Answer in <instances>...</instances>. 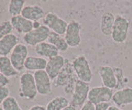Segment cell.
<instances>
[{"mask_svg":"<svg viewBox=\"0 0 132 110\" xmlns=\"http://www.w3.org/2000/svg\"><path fill=\"white\" fill-rule=\"evenodd\" d=\"M47 41L49 43H51L54 46H55L60 52H65L68 51V44L66 42L64 37H63L60 34H57L54 32H51Z\"/></svg>","mask_w":132,"mask_h":110,"instance_id":"7402d4cb","label":"cell"},{"mask_svg":"<svg viewBox=\"0 0 132 110\" xmlns=\"http://www.w3.org/2000/svg\"><path fill=\"white\" fill-rule=\"evenodd\" d=\"M20 96L27 100H32L36 97L37 89L36 86V82L34 75L31 73L26 72L20 77Z\"/></svg>","mask_w":132,"mask_h":110,"instance_id":"3957f363","label":"cell"},{"mask_svg":"<svg viewBox=\"0 0 132 110\" xmlns=\"http://www.w3.org/2000/svg\"><path fill=\"white\" fill-rule=\"evenodd\" d=\"M63 110H77V108H74L73 106H72V105H69L68 107H66L65 108H64Z\"/></svg>","mask_w":132,"mask_h":110,"instance_id":"836d02e7","label":"cell"},{"mask_svg":"<svg viewBox=\"0 0 132 110\" xmlns=\"http://www.w3.org/2000/svg\"><path fill=\"white\" fill-rule=\"evenodd\" d=\"M113 103L117 107L129 105L132 104V88L126 87L122 89L117 90L113 93L112 99Z\"/></svg>","mask_w":132,"mask_h":110,"instance_id":"9a60e30c","label":"cell"},{"mask_svg":"<svg viewBox=\"0 0 132 110\" xmlns=\"http://www.w3.org/2000/svg\"><path fill=\"white\" fill-rule=\"evenodd\" d=\"M73 68L78 79L86 83H90L93 80V72L88 59L84 56H78L72 61Z\"/></svg>","mask_w":132,"mask_h":110,"instance_id":"277c9868","label":"cell"},{"mask_svg":"<svg viewBox=\"0 0 132 110\" xmlns=\"http://www.w3.org/2000/svg\"><path fill=\"white\" fill-rule=\"evenodd\" d=\"M78 80V77L74 72L72 62L66 60L63 69L60 72L59 75L55 80V87H64V92L66 95H72L75 84Z\"/></svg>","mask_w":132,"mask_h":110,"instance_id":"6da1fadb","label":"cell"},{"mask_svg":"<svg viewBox=\"0 0 132 110\" xmlns=\"http://www.w3.org/2000/svg\"><path fill=\"white\" fill-rule=\"evenodd\" d=\"M69 105V101L64 96H57L49 102L46 110H63Z\"/></svg>","mask_w":132,"mask_h":110,"instance_id":"603a6c76","label":"cell"},{"mask_svg":"<svg viewBox=\"0 0 132 110\" xmlns=\"http://www.w3.org/2000/svg\"><path fill=\"white\" fill-rule=\"evenodd\" d=\"M48 60L40 56H28L25 62V69L28 70H45L47 66Z\"/></svg>","mask_w":132,"mask_h":110,"instance_id":"d6986e66","label":"cell"},{"mask_svg":"<svg viewBox=\"0 0 132 110\" xmlns=\"http://www.w3.org/2000/svg\"><path fill=\"white\" fill-rule=\"evenodd\" d=\"M10 22L13 29L19 33L27 34L34 29V22L23 18L22 15L12 17Z\"/></svg>","mask_w":132,"mask_h":110,"instance_id":"e0dca14e","label":"cell"},{"mask_svg":"<svg viewBox=\"0 0 132 110\" xmlns=\"http://www.w3.org/2000/svg\"><path fill=\"white\" fill-rule=\"evenodd\" d=\"M23 18H27L29 21L33 22H37L41 19H44L45 17V11L41 7L37 5H27L24 7L22 12Z\"/></svg>","mask_w":132,"mask_h":110,"instance_id":"2e32d148","label":"cell"},{"mask_svg":"<svg viewBox=\"0 0 132 110\" xmlns=\"http://www.w3.org/2000/svg\"><path fill=\"white\" fill-rule=\"evenodd\" d=\"M25 3L24 0H11L8 4V13L12 17L20 16L25 7Z\"/></svg>","mask_w":132,"mask_h":110,"instance_id":"cb8c5ba5","label":"cell"},{"mask_svg":"<svg viewBox=\"0 0 132 110\" xmlns=\"http://www.w3.org/2000/svg\"><path fill=\"white\" fill-rule=\"evenodd\" d=\"M65 61L66 60L64 59V57L60 55L55 56V57L50 58L48 60L47 66L45 70L46 71L51 80H56L60 72L63 69Z\"/></svg>","mask_w":132,"mask_h":110,"instance_id":"7c38bea8","label":"cell"},{"mask_svg":"<svg viewBox=\"0 0 132 110\" xmlns=\"http://www.w3.org/2000/svg\"><path fill=\"white\" fill-rule=\"evenodd\" d=\"M108 110H122L121 108H120L119 107H117V106H110Z\"/></svg>","mask_w":132,"mask_h":110,"instance_id":"d6a6232c","label":"cell"},{"mask_svg":"<svg viewBox=\"0 0 132 110\" xmlns=\"http://www.w3.org/2000/svg\"><path fill=\"white\" fill-rule=\"evenodd\" d=\"M29 110H46V108L42 105H34Z\"/></svg>","mask_w":132,"mask_h":110,"instance_id":"1f68e13d","label":"cell"},{"mask_svg":"<svg viewBox=\"0 0 132 110\" xmlns=\"http://www.w3.org/2000/svg\"><path fill=\"white\" fill-rule=\"evenodd\" d=\"M116 16L110 12L103 13L100 20V30L105 36H111Z\"/></svg>","mask_w":132,"mask_h":110,"instance_id":"ffe728a7","label":"cell"},{"mask_svg":"<svg viewBox=\"0 0 132 110\" xmlns=\"http://www.w3.org/2000/svg\"><path fill=\"white\" fill-rule=\"evenodd\" d=\"M114 72H115V75H116V79H117V87L116 89H122L124 88H126V84L128 83L127 78L124 75V71L120 67H114L113 68Z\"/></svg>","mask_w":132,"mask_h":110,"instance_id":"d4e9b609","label":"cell"},{"mask_svg":"<svg viewBox=\"0 0 132 110\" xmlns=\"http://www.w3.org/2000/svg\"><path fill=\"white\" fill-rule=\"evenodd\" d=\"M0 110H4V109H3V108L2 107H0Z\"/></svg>","mask_w":132,"mask_h":110,"instance_id":"e575fe53","label":"cell"},{"mask_svg":"<svg viewBox=\"0 0 132 110\" xmlns=\"http://www.w3.org/2000/svg\"><path fill=\"white\" fill-rule=\"evenodd\" d=\"M82 24L75 20H72L68 23L67 29L64 34V39L67 42L69 47L75 48L80 46Z\"/></svg>","mask_w":132,"mask_h":110,"instance_id":"52a82bcc","label":"cell"},{"mask_svg":"<svg viewBox=\"0 0 132 110\" xmlns=\"http://www.w3.org/2000/svg\"><path fill=\"white\" fill-rule=\"evenodd\" d=\"M27 57L28 49L27 46L25 44L19 43L12 51L9 58L13 67L20 72L25 68V62Z\"/></svg>","mask_w":132,"mask_h":110,"instance_id":"30bf717a","label":"cell"},{"mask_svg":"<svg viewBox=\"0 0 132 110\" xmlns=\"http://www.w3.org/2000/svg\"><path fill=\"white\" fill-rule=\"evenodd\" d=\"M9 93H10L9 89L7 86L0 88V104H3L4 100L9 97Z\"/></svg>","mask_w":132,"mask_h":110,"instance_id":"83f0119b","label":"cell"},{"mask_svg":"<svg viewBox=\"0 0 132 110\" xmlns=\"http://www.w3.org/2000/svg\"><path fill=\"white\" fill-rule=\"evenodd\" d=\"M113 89L105 86H97L90 89L88 100L94 105L101 103H109L112 99Z\"/></svg>","mask_w":132,"mask_h":110,"instance_id":"ba28073f","label":"cell"},{"mask_svg":"<svg viewBox=\"0 0 132 110\" xmlns=\"http://www.w3.org/2000/svg\"><path fill=\"white\" fill-rule=\"evenodd\" d=\"M80 110H95V105L88 100L82 105V107L80 108Z\"/></svg>","mask_w":132,"mask_h":110,"instance_id":"4dcf8cb0","label":"cell"},{"mask_svg":"<svg viewBox=\"0 0 132 110\" xmlns=\"http://www.w3.org/2000/svg\"><path fill=\"white\" fill-rule=\"evenodd\" d=\"M130 29V22L122 15H116L111 39L117 44L124 43L127 39Z\"/></svg>","mask_w":132,"mask_h":110,"instance_id":"7a4b0ae2","label":"cell"},{"mask_svg":"<svg viewBox=\"0 0 132 110\" xmlns=\"http://www.w3.org/2000/svg\"><path fill=\"white\" fill-rule=\"evenodd\" d=\"M51 33V30L45 25H40V27L34 28L28 33L25 34L23 36V41L27 45L30 46H36L41 42H45L48 40Z\"/></svg>","mask_w":132,"mask_h":110,"instance_id":"8992f818","label":"cell"},{"mask_svg":"<svg viewBox=\"0 0 132 110\" xmlns=\"http://www.w3.org/2000/svg\"><path fill=\"white\" fill-rule=\"evenodd\" d=\"M98 74L100 76L103 86L109 89H116L117 87V79L112 67L108 66H102L98 69Z\"/></svg>","mask_w":132,"mask_h":110,"instance_id":"4fadbf2b","label":"cell"},{"mask_svg":"<svg viewBox=\"0 0 132 110\" xmlns=\"http://www.w3.org/2000/svg\"><path fill=\"white\" fill-rule=\"evenodd\" d=\"M110 106L109 103H101L95 105V110H108Z\"/></svg>","mask_w":132,"mask_h":110,"instance_id":"f546056e","label":"cell"},{"mask_svg":"<svg viewBox=\"0 0 132 110\" xmlns=\"http://www.w3.org/2000/svg\"><path fill=\"white\" fill-rule=\"evenodd\" d=\"M36 86L38 93L40 95H48L52 90V83L50 76L45 70L36 71L34 74Z\"/></svg>","mask_w":132,"mask_h":110,"instance_id":"8fae6325","label":"cell"},{"mask_svg":"<svg viewBox=\"0 0 132 110\" xmlns=\"http://www.w3.org/2000/svg\"><path fill=\"white\" fill-rule=\"evenodd\" d=\"M2 108L4 110H22L21 108L20 105L18 104V102L14 97L9 96L4 100L2 104Z\"/></svg>","mask_w":132,"mask_h":110,"instance_id":"484cf974","label":"cell"},{"mask_svg":"<svg viewBox=\"0 0 132 110\" xmlns=\"http://www.w3.org/2000/svg\"><path fill=\"white\" fill-rule=\"evenodd\" d=\"M9 84V80L7 78L6 76H4L1 72H0V88L6 87L7 85Z\"/></svg>","mask_w":132,"mask_h":110,"instance_id":"f1b7e54d","label":"cell"},{"mask_svg":"<svg viewBox=\"0 0 132 110\" xmlns=\"http://www.w3.org/2000/svg\"><path fill=\"white\" fill-rule=\"evenodd\" d=\"M13 27L12 26V23L10 21H3L0 22V40L9 34H12V31H13Z\"/></svg>","mask_w":132,"mask_h":110,"instance_id":"4316f807","label":"cell"},{"mask_svg":"<svg viewBox=\"0 0 132 110\" xmlns=\"http://www.w3.org/2000/svg\"><path fill=\"white\" fill-rule=\"evenodd\" d=\"M43 25L47 27L51 32H54L57 34L64 35L68 27V22L63 18H60L54 13H48L45 14L43 19Z\"/></svg>","mask_w":132,"mask_h":110,"instance_id":"9c48e42d","label":"cell"},{"mask_svg":"<svg viewBox=\"0 0 132 110\" xmlns=\"http://www.w3.org/2000/svg\"><path fill=\"white\" fill-rule=\"evenodd\" d=\"M36 55L40 56V57L43 58H52L55 56H59L60 51H58V49L54 46L52 44L49 43L48 42H41L38 44L37 46H35L34 49Z\"/></svg>","mask_w":132,"mask_h":110,"instance_id":"ac0fdd59","label":"cell"},{"mask_svg":"<svg viewBox=\"0 0 132 110\" xmlns=\"http://www.w3.org/2000/svg\"><path fill=\"white\" fill-rule=\"evenodd\" d=\"M90 85L88 83L78 80L75 84V88L72 93L69 104L74 108H82L88 99V93L90 91Z\"/></svg>","mask_w":132,"mask_h":110,"instance_id":"5b68a950","label":"cell"},{"mask_svg":"<svg viewBox=\"0 0 132 110\" xmlns=\"http://www.w3.org/2000/svg\"><path fill=\"white\" fill-rule=\"evenodd\" d=\"M19 44L18 36L12 33L0 40V56H7Z\"/></svg>","mask_w":132,"mask_h":110,"instance_id":"5bb4252c","label":"cell"},{"mask_svg":"<svg viewBox=\"0 0 132 110\" xmlns=\"http://www.w3.org/2000/svg\"><path fill=\"white\" fill-rule=\"evenodd\" d=\"M0 72L7 78L14 77L18 75V71L13 67L7 56H0Z\"/></svg>","mask_w":132,"mask_h":110,"instance_id":"44dd1931","label":"cell"}]
</instances>
